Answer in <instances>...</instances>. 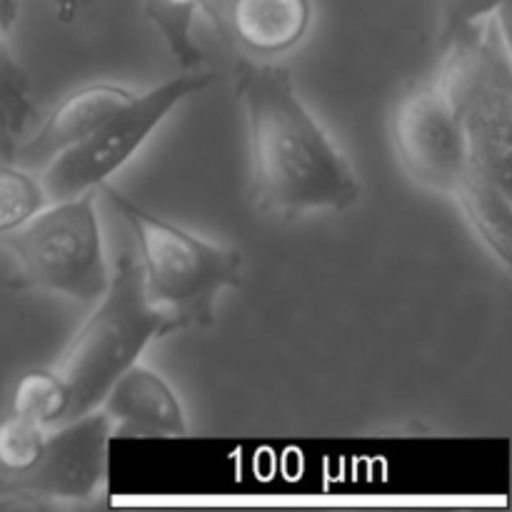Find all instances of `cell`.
<instances>
[{
  "instance_id": "1",
  "label": "cell",
  "mask_w": 512,
  "mask_h": 512,
  "mask_svg": "<svg viewBox=\"0 0 512 512\" xmlns=\"http://www.w3.org/2000/svg\"><path fill=\"white\" fill-rule=\"evenodd\" d=\"M435 83L443 88L468 155L455 203L483 248L512 263V60L498 13L440 38Z\"/></svg>"
},
{
  "instance_id": "2",
  "label": "cell",
  "mask_w": 512,
  "mask_h": 512,
  "mask_svg": "<svg viewBox=\"0 0 512 512\" xmlns=\"http://www.w3.org/2000/svg\"><path fill=\"white\" fill-rule=\"evenodd\" d=\"M233 75L255 205L288 218L358 205L363 185L355 168L303 103L288 68L240 58Z\"/></svg>"
},
{
  "instance_id": "3",
  "label": "cell",
  "mask_w": 512,
  "mask_h": 512,
  "mask_svg": "<svg viewBox=\"0 0 512 512\" xmlns=\"http://www.w3.org/2000/svg\"><path fill=\"white\" fill-rule=\"evenodd\" d=\"M170 333L178 328L150 303L138 255L123 250L110 270L108 288L53 368L68 393L65 420L98 408L110 385L138 363L145 348Z\"/></svg>"
},
{
  "instance_id": "4",
  "label": "cell",
  "mask_w": 512,
  "mask_h": 512,
  "mask_svg": "<svg viewBox=\"0 0 512 512\" xmlns=\"http://www.w3.org/2000/svg\"><path fill=\"white\" fill-rule=\"evenodd\" d=\"M98 190L133 230L138 243L135 255L150 303L173 320L178 333L210 328L215 323L220 293L238 288L243 278V258L238 250L198 238L190 230L150 213L113 185L103 183Z\"/></svg>"
},
{
  "instance_id": "5",
  "label": "cell",
  "mask_w": 512,
  "mask_h": 512,
  "mask_svg": "<svg viewBox=\"0 0 512 512\" xmlns=\"http://www.w3.org/2000/svg\"><path fill=\"white\" fill-rule=\"evenodd\" d=\"M0 245L13 260V288L95 303L110 283L98 190L45 203L28 223L3 235Z\"/></svg>"
},
{
  "instance_id": "6",
  "label": "cell",
  "mask_w": 512,
  "mask_h": 512,
  "mask_svg": "<svg viewBox=\"0 0 512 512\" xmlns=\"http://www.w3.org/2000/svg\"><path fill=\"white\" fill-rule=\"evenodd\" d=\"M213 83L215 73L210 70L183 68V73L163 80L155 88L135 93L93 135L43 165L38 180L48 203L73 198L85 190H98L108 183L183 100L203 93Z\"/></svg>"
},
{
  "instance_id": "7",
  "label": "cell",
  "mask_w": 512,
  "mask_h": 512,
  "mask_svg": "<svg viewBox=\"0 0 512 512\" xmlns=\"http://www.w3.org/2000/svg\"><path fill=\"white\" fill-rule=\"evenodd\" d=\"M395 158L415 185L428 193L458 198L468 173L458 118L435 78L405 90L390 113Z\"/></svg>"
},
{
  "instance_id": "8",
  "label": "cell",
  "mask_w": 512,
  "mask_h": 512,
  "mask_svg": "<svg viewBox=\"0 0 512 512\" xmlns=\"http://www.w3.org/2000/svg\"><path fill=\"white\" fill-rule=\"evenodd\" d=\"M110 420L100 408L48 430L38 463L3 485L5 493L25 498L85 503L108 488Z\"/></svg>"
},
{
  "instance_id": "9",
  "label": "cell",
  "mask_w": 512,
  "mask_h": 512,
  "mask_svg": "<svg viewBox=\"0 0 512 512\" xmlns=\"http://www.w3.org/2000/svg\"><path fill=\"white\" fill-rule=\"evenodd\" d=\"M113 435L123 438H183L190 425L168 380L138 360L105 393L98 405Z\"/></svg>"
},
{
  "instance_id": "10",
  "label": "cell",
  "mask_w": 512,
  "mask_h": 512,
  "mask_svg": "<svg viewBox=\"0 0 512 512\" xmlns=\"http://www.w3.org/2000/svg\"><path fill=\"white\" fill-rule=\"evenodd\" d=\"M133 95L128 88L115 83H88L73 90L55 105L53 113L38 125L35 133L25 135L15 150L13 163L45 165L50 158L93 135Z\"/></svg>"
},
{
  "instance_id": "11",
  "label": "cell",
  "mask_w": 512,
  "mask_h": 512,
  "mask_svg": "<svg viewBox=\"0 0 512 512\" xmlns=\"http://www.w3.org/2000/svg\"><path fill=\"white\" fill-rule=\"evenodd\" d=\"M313 20L310 0H230L228 23L235 38L260 55L285 53L305 38Z\"/></svg>"
},
{
  "instance_id": "12",
  "label": "cell",
  "mask_w": 512,
  "mask_h": 512,
  "mask_svg": "<svg viewBox=\"0 0 512 512\" xmlns=\"http://www.w3.org/2000/svg\"><path fill=\"white\" fill-rule=\"evenodd\" d=\"M143 13L158 28L170 55L183 68H200L203 50L193 38V23L198 10H208L213 0H140Z\"/></svg>"
},
{
  "instance_id": "13",
  "label": "cell",
  "mask_w": 512,
  "mask_h": 512,
  "mask_svg": "<svg viewBox=\"0 0 512 512\" xmlns=\"http://www.w3.org/2000/svg\"><path fill=\"white\" fill-rule=\"evenodd\" d=\"M10 413L25 420H33L40 428H55L68 413V393L53 368L28 370L13 390V408Z\"/></svg>"
},
{
  "instance_id": "14",
  "label": "cell",
  "mask_w": 512,
  "mask_h": 512,
  "mask_svg": "<svg viewBox=\"0 0 512 512\" xmlns=\"http://www.w3.org/2000/svg\"><path fill=\"white\" fill-rule=\"evenodd\" d=\"M48 203L35 175L13 160H0V238L28 223Z\"/></svg>"
},
{
  "instance_id": "15",
  "label": "cell",
  "mask_w": 512,
  "mask_h": 512,
  "mask_svg": "<svg viewBox=\"0 0 512 512\" xmlns=\"http://www.w3.org/2000/svg\"><path fill=\"white\" fill-rule=\"evenodd\" d=\"M45 438L48 428H40L33 420H25L15 413L0 420V470L13 478L33 468L43 453Z\"/></svg>"
},
{
  "instance_id": "16",
  "label": "cell",
  "mask_w": 512,
  "mask_h": 512,
  "mask_svg": "<svg viewBox=\"0 0 512 512\" xmlns=\"http://www.w3.org/2000/svg\"><path fill=\"white\" fill-rule=\"evenodd\" d=\"M505 0H445L443 3V33L463 25L478 23L488 15L498 13Z\"/></svg>"
},
{
  "instance_id": "17",
  "label": "cell",
  "mask_w": 512,
  "mask_h": 512,
  "mask_svg": "<svg viewBox=\"0 0 512 512\" xmlns=\"http://www.w3.org/2000/svg\"><path fill=\"white\" fill-rule=\"evenodd\" d=\"M20 15V0H0V38L13 33Z\"/></svg>"
},
{
  "instance_id": "18",
  "label": "cell",
  "mask_w": 512,
  "mask_h": 512,
  "mask_svg": "<svg viewBox=\"0 0 512 512\" xmlns=\"http://www.w3.org/2000/svg\"><path fill=\"white\" fill-rule=\"evenodd\" d=\"M55 8V15H58L63 23H68V20H73L75 15H78L80 5H83V0H50Z\"/></svg>"
},
{
  "instance_id": "19",
  "label": "cell",
  "mask_w": 512,
  "mask_h": 512,
  "mask_svg": "<svg viewBox=\"0 0 512 512\" xmlns=\"http://www.w3.org/2000/svg\"><path fill=\"white\" fill-rule=\"evenodd\" d=\"M0 43H3V38H0Z\"/></svg>"
}]
</instances>
